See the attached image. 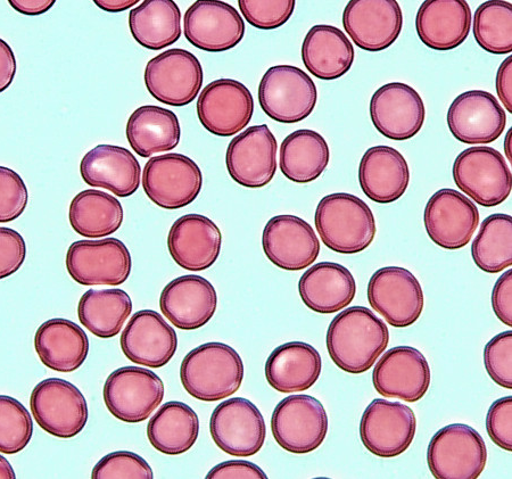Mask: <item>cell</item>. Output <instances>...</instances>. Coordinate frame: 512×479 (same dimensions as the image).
I'll return each instance as SVG.
<instances>
[{
	"instance_id": "obj_1",
	"label": "cell",
	"mask_w": 512,
	"mask_h": 479,
	"mask_svg": "<svg viewBox=\"0 0 512 479\" xmlns=\"http://www.w3.org/2000/svg\"><path fill=\"white\" fill-rule=\"evenodd\" d=\"M390 343V332L375 313L352 307L330 322L327 349L330 359L345 373L360 375L373 368Z\"/></svg>"
},
{
	"instance_id": "obj_2",
	"label": "cell",
	"mask_w": 512,
	"mask_h": 479,
	"mask_svg": "<svg viewBox=\"0 0 512 479\" xmlns=\"http://www.w3.org/2000/svg\"><path fill=\"white\" fill-rule=\"evenodd\" d=\"M180 379L193 398L218 402L241 388L244 363L231 346L219 342L206 343L186 355L181 363Z\"/></svg>"
},
{
	"instance_id": "obj_3",
	"label": "cell",
	"mask_w": 512,
	"mask_h": 479,
	"mask_svg": "<svg viewBox=\"0 0 512 479\" xmlns=\"http://www.w3.org/2000/svg\"><path fill=\"white\" fill-rule=\"evenodd\" d=\"M315 222L322 243L341 254L367 250L376 236L373 211L361 198L351 194L337 193L322 198Z\"/></svg>"
},
{
	"instance_id": "obj_4",
	"label": "cell",
	"mask_w": 512,
	"mask_h": 479,
	"mask_svg": "<svg viewBox=\"0 0 512 479\" xmlns=\"http://www.w3.org/2000/svg\"><path fill=\"white\" fill-rule=\"evenodd\" d=\"M486 461L484 439L468 425L444 427L428 445V468L436 479H476L484 472Z\"/></svg>"
},
{
	"instance_id": "obj_5",
	"label": "cell",
	"mask_w": 512,
	"mask_h": 479,
	"mask_svg": "<svg viewBox=\"0 0 512 479\" xmlns=\"http://www.w3.org/2000/svg\"><path fill=\"white\" fill-rule=\"evenodd\" d=\"M317 102L315 82L296 66H272L264 73L259 103L270 119L280 123L301 122L310 117Z\"/></svg>"
},
{
	"instance_id": "obj_6",
	"label": "cell",
	"mask_w": 512,
	"mask_h": 479,
	"mask_svg": "<svg viewBox=\"0 0 512 479\" xmlns=\"http://www.w3.org/2000/svg\"><path fill=\"white\" fill-rule=\"evenodd\" d=\"M453 179L474 202L492 208L511 194L512 176L502 154L491 147H470L453 164Z\"/></svg>"
},
{
	"instance_id": "obj_7",
	"label": "cell",
	"mask_w": 512,
	"mask_h": 479,
	"mask_svg": "<svg viewBox=\"0 0 512 479\" xmlns=\"http://www.w3.org/2000/svg\"><path fill=\"white\" fill-rule=\"evenodd\" d=\"M30 407L37 424L48 434L69 440L84 431L88 404L77 386L61 378H48L33 388Z\"/></svg>"
},
{
	"instance_id": "obj_8",
	"label": "cell",
	"mask_w": 512,
	"mask_h": 479,
	"mask_svg": "<svg viewBox=\"0 0 512 479\" xmlns=\"http://www.w3.org/2000/svg\"><path fill=\"white\" fill-rule=\"evenodd\" d=\"M164 393L162 379L154 371L123 367L107 377L103 395L112 416L122 423L139 424L159 408Z\"/></svg>"
},
{
	"instance_id": "obj_9",
	"label": "cell",
	"mask_w": 512,
	"mask_h": 479,
	"mask_svg": "<svg viewBox=\"0 0 512 479\" xmlns=\"http://www.w3.org/2000/svg\"><path fill=\"white\" fill-rule=\"evenodd\" d=\"M271 431L280 448L294 454L319 449L328 433L322 403L310 395H291L279 402L271 417Z\"/></svg>"
},
{
	"instance_id": "obj_10",
	"label": "cell",
	"mask_w": 512,
	"mask_h": 479,
	"mask_svg": "<svg viewBox=\"0 0 512 479\" xmlns=\"http://www.w3.org/2000/svg\"><path fill=\"white\" fill-rule=\"evenodd\" d=\"M202 171L188 156L179 153L155 156L145 165L144 191L165 210L183 209L201 194Z\"/></svg>"
},
{
	"instance_id": "obj_11",
	"label": "cell",
	"mask_w": 512,
	"mask_h": 479,
	"mask_svg": "<svg viewBox=\"0 0 512 479\" xmlns=\"http://www.w3.org/2000/svg\"><path fill=\"white\" fill-rule=\"evenodd\" d=\"M131 268L128 247L117 238L74 242L66 254V269L82 286H120Z\"/></svg>"
},
{
	"instance_id": "obj_12",
	"label": "cell",
	"mask_w": 512,
	"mask_h": 479,
	"mask_svg": "<svg viewBox=\"0 0 512 479\" xmlns=\"http://www.w3.org/2000/svg\"><path fill=\"white\" fill-rule=\"evenodd\" d=\"M417 418L414 410L400 402L377 399L363 412L362 444L376 457L392 459L406 452L414 441Z\"/></svg>"
},
{
	"instance_id": "obj_13",
	"label": "cell",
	"mask_w": 512,
	"mask_h": 479,
	"mask_svg": "<svg viewBox=\"0 0 512 479\" xmlns=\"http://www.w3.org/2000/svg\"><path fill=\"white\" fill-rule=\"evenodd\" d=\"M203 68L185 49H169L147 63L145 85L156 101L186 106L195 101L203 86Z\"/></svg>"
},
{
	"instance_id": "obj_14",
	"label": "cell",
	"mask_w": 512,
	"mask_h": 479,
	"mask_svg": "<svg viewBox=\"0 0 512 479\" xmlns=\"http://www.w3.org/2000/svg\"><path fill=\"white\" fill-rule=\"evenodd\" d=\"M368 301L395 328L414 325L425 305L419 280L401 267H385L375 272L368 284Z\"/></svg>"
},
{
	"instance_id": "obj_15",
	"label": "cell",
	"mask_w": 512,
	"mask_h": 479,
	"mask_svg": "<svg viewBox=\"0 0 512 479\" xmlns=\"http://www.w3.org/2000/svg\"><path fill=\"white\" fill-rule=\"evenodd\" d=\"M210 432L220 450L229 456L249 458L263 448L267 427L255 404L244 398H234L214 409Z\"/></svg>"
},
{
	"instance_id": "obj_16",
	"label": "cell",
	"mask_w": 512,
	"mask_h": 479,
	"mask_svg": "<svg viewBox=\"0 0 512 479\" xmlns=\"http://www.w3.org/2000/svg\"><path fill=\"white\" fill-rule=\"evenodd\" d=\"M253 113L254 99L250 90L234 79L213 81L198 97V119L212 135H237L249 125Z\"/></svg>"
},
{
	"instance_id": "obj_17",
	"label": "cell",
	"mask_w": 512,
	"mask_h": 479,
	"mask_svg": "<svg viewBox=\"0 0 512 479\" xmlns=\"http://www.w3.org/2000/svg\"><path fill=\"white\" fill-rule=\"evenodd\" d=\"M474 202L451 188L441 189L428 201L424 214L427 234L444 250L456 251L472 241L480 225Z\"/></svg>"
},
{
	"instance_id": "obj_18",
	"label": "cell",
	"mask_w": 512,
	"mask_h": 479,
	"mask_svg": "<svg viewBox=\"0 0 512 479\" xmlns=\"http://www.w3.org/2000/svg\"><path fill=\"white\" fill-rule=\"evenodd\" d=\"M277 151V139L267 125L247 128L228 146L229 176L246 188L269 185L277 171Z\"/></svg>"
},
{
	"instance_id": "obj_19",
	"label": "cell",
	"mask_w": 512,
	"mask_h": 479,
	"mask_svg": "<svg viewBox=\"0 0 512 479\" xmlns=\"http://www.w3.org/2000/svg\"><path fill=\"white\" fill-rule=\"evenodd\" d=\"M343 26L363 51H385L401 35V6L395 0H352L345 7Z\"/></svg>"
},
{
	"instance_id": "obj_20",
	"label": "cell",
	"mask_w": 512,
	"mask_h": 479,
	"mask_svg": "<svg viewBox=\"0 0 512 479\" xmlns=\"http://www.w3.org/2000/svg\"><path fill=\"white\" fill-rule=\"evenodd\" d=\"M262 246L268 260L287 271L309 268L320 254L316 231L307 221L291 214H283L267 222Z\"/></svg>"
},
{
	"instance_id": "obj_21",
	"label": "cell",
	"mask_w": 512,
	"mask_h": 479,
	"mask_svg": "<svg viewBox=\"0 0 512 479\" xmlns=\"http://www.w3.org/2000/svg\"><path fill=\"white\" fill-rule=\"evenodd\" d=\"M447 120L453 137L468 145L495 142L507 125L498 99L484 90H470L454 99Z\"/></svg>"
},
{
	"instance_id": "obj_22",
	"label": "cell",
	"mask_w": 512,
	"mask_h": 479,
	"mask_svg": "<svg viewBox=\"0 0 512 479\" xmlns=\"http://www.w3.org/2000/svg\"><path fill=\"white\" fill-rule=\"evenodd\" d=\"M373 384L385 398L416 403L431 386V368L419 350L398 346L388 350L377 362Z\"/></svg>"
},
{
	"instance_id": "obj_23",
	"label": "cell",
	"mask_w": 512,
	"mask_h": 479,
	"mask_svg": "<svg viewBox=\"0 0 512 479\" xmlns=\"http://www.w3.org/2000/svg\"><path fill=\"white\" fill-rule=\"evenodd\" d=\"M370 117L383 136L403 142L414 138L423 128L426 109L414 88L392 82L379 88L371 98Z\"/></svg>"
},
{
	"instance_id": "obj_24",
	"label": "cell",
	"mask_w": 512,
	"mask_h": 479,
	"mask_svg": "<svg viewBox=\"0 0 512 479\" xmlns=\"http://www.w3.org/2000/svg\"><path fill=\"white\" fill-rule=\"evenodd\" d=\"M184 32L196 48L220 53L241 43L245 23L234 6L224 2H196L185 13Z\"/></svg>"
},
{
	"instance_id": "obj_25",
	"label": "cell",
	"mask_w": 512,
	"mask_h": 479,
	"mask_svg": "<svg viewBox=\"0 0 512 479\" xmlns=\"http://www.w3.org/2000/svg\"><path fill=\"white\" fill-rule=\"evenodd\" d=\"M123 354L136 365L159 369L168 365L178 348V337L160 313L142 310L135 313L121 335Z\"/></svg>"
},
{
	"instance_id": "obj_26",
	"label": "cell",
	"mask_w": 512,
	"mask_h": 479,
	"mask_svg": "<svg viewBox=\"0 0 512 479\" xmlns=\"http://www.w3.org/2000/svg\"><path fill=\"white\" fill-rule=\"evenodd\" d=\"M160 308L173 326L192 332L213 318L218 308V294L208 279L187 275L164 287Z\"/></svg>"
},
{
	"instance_id": "obj_27",
	"label": "cell",
	"mask_w": 512,
	"mask_h": 479,
	"mask_svg": "<svg viewBox=\"0 0 512 479\" xmlns=\"http://www.w3.org/2000/svg\"><path fill=\"white\" fill-rule=\"evenodd\" d=\"M222 235L214 222L201 214H186L170 229L168 249L173 261L189 271L209 269L219 259Z\"/></svg>"
},
{
	"instance_id": "obj_28",
	"label": "cell",
	"mask_w": 512,
	"mask_h": 479,
	"mask_svg": "<svg viewBox=\"0 0 512 479\" xmlns=\"http://www.w3.org/2000/svg\"><path fill=\"white\" fill-rule=\"evenodd\" d=\"M472 20L465 0H428L417 13L418 37L434 51H452L465 43Z\"/></svg>"
},
{
	"instance_id": "obj_29",
	"label": "cell",
	"mask_w": 512,
	"mask_h": 479,
	"mask_svg": "<svg viewBox=\"0 0 512 479\" xmlns=\"http://www.w3.org/2000/svg\"><path fill=\"white\" fill-rule=\"evenodd\" d=\"M80 173L89 186L107 189L119 197H129L138 191L142 168L127 148L98 145L82 159Z\"/></svg>"
},
{
	"instance_id": "obj_30",
	"label": "cell",
	"mask_w": 512,
	"mask_h": 479,
	"mask_svg": "<svg viewBox=\"0 0 512 479\" xmlns=\"http://www.w3.org/2000/svg\"><path fill=\"white\" fill-rule=\"evenodd\" d=\"M362 192L378 204L394 203L407 192L410 169L406 159L390 146H375L362 156L359 167Z\"/></svg>"
},
{
	"instance_id": "obj_31",
	"label": "cell",
	"mask_w": 512,
	"mask_h": 479,
	"mask_svg": "<svg viewBox=\"0 0 512 479\" xmlns=\"http://www.w3.org/2000/svg\"><path fill=\"white\" fill-rule=\"evenodd\" d=\"M301 299L320 315L348 307L357 294V283L349 269L335 262H320L304 272L299 283Z\"/></svg>"
},
{
	"instance_id": "obj_32",
	"label": "cell",
	"mask_w": 512,
	"mask_h": 479,
	"mask_svg": "<svg viewBox=\"0 0 512 479\" xmlns=\"http://www.w3.org/2000/svg\"><path fill=\"white\" fill-rule=\"evenodd\" d=\"M322 370L319 352L304 342H289L272 351L266 363V378L274 390L284 393L308 391Z\"/></svg>"
},
{
	"instance_id": "obj_33",
	"label": "cell",
	"mask_w": 512,
	"mask_h": 479,
	"mask_svg": "<svg viewBox=\"0 0 512 479\" xmlns=\"http://www.w3.org/2000/svg\"><path fill=\"white\" fill-rule=\"evenodd\" d=\"M35 349L47 368L59 373H73L84 365L88 357L89 340L79 325L56 318L38 328Z\"/></svg>"
},
{
	"instance_id": "obj_34",
	"label": "cell",
	"mask_w": 512,
	"mask_h": 479,
	"mask_svg": "<svg viewBox=\"0 0 512 479\" xmlns=\"http://www.w3.org/2000/svg\"><path fill=\"white\" fill-rule=\"evenodd\" d=\"M354 59L351 41L336 27L320 24L304 38L302 61L313 77L327 81L340 79L351 70Z\"/></svg>"
},
{
	"instance_id": "obj_35",
	"label": "cell",
	"mask_w": 512,
	"mask_h": 479,
	"mask_svg": "<svg viewBox=\"0 0 512 479\" xmlns=\"http://www.w3.org/2000/svg\"><path fill=\"white\" fill-rule=\"evenodd\" d=\"M127 138L140 158L175 150L181 138L178 117L161 106L139 107L128 120Z\"/></svg>"
},
{
	"instance_id": "obj_36",
	"label": "cell",
	"mask_w": 512,
	"mask_h": 479,
	"mask_svg": "<svg viewBox=\"0 0 512 479\" xmlns=\"http://www.w3.org/2000/svg\"><path fill=\"white\" fill-rule=\"evenodd\" d=\"M200 434V419L187 404L164 403L147 426L148 441L155 450L179 456L194 447Z\"/></svg>"
},
{
	"instance_id": "obj_37",
	"label": "cell",
	"mask_w": 512,
	"mask_h": 479,
	"mask_svg": "<svg viewBox=\"0 0 512 479\" xmlns=\"http://www.w3.org/2000/svg\"><path fill=\"white\" fill-rule=\"evenodd\" d=\"M129 28L139 45L160 51L181 37V13L172 0H145L129 13Z\"/></svg>"
},
{
	"instance_id": "obj_38",
	"label": "cell",
	"mask_w": 512,
	"mask_h": 479,
	"mask_svg": "<svg viewBox=\"0 0 512 479\" xmlns=\"http://www.w3.org/2000/svg\"><path fill=\"white\" fill-rule=\"evenodd\" d=\"M329 158L324 137L313 130H297L280 147V170L293 183L309 184L326 170Z\"/></svg>"
},
{
	"instance_id": "obj_39",
	"label": "cell",
	"mask_w": 512,
	"mask_h": 479,
	"mask_svg": "<svg viewBox=\"0 0 512 479\" xmlns=\"http://www.w3.org/2000/svg\"><path fill=\"white\" fill-rule=\"evenodd\" d=\"M132 312V302L122 289H89L81 296L78 317L90 333L103 340L117 336Z\"/></svg>"
},
{
	"instance_id": "obj_40",
	"label": "cell",
	"mask_w": 512,
	"mask_h": 479,
	"mask_svg": "<svg viewBox=\"0 0 512 479\" xmlns=\"http://www.w3.org/2000/svg\"><path fill=\"white\" fill-rule=\"evenodd\" d=\"M123 217L118 198L96 189L79 193L70 205L71 227L82 237L110 236L120 229Z\"/></svg>"
},
{
	"instance_id": "obj_41",
	"label": "cell",
	"mask_w": 512,
	"mask_h": 479,
	"mask_svg": "<svg viewBox=\"0 0 512 479\" xmlns=\"http://www.w3.org/2000/svg\"><path fill=\"white\" fill-rule=\"evenodd\" d=\"M472 255L478 268L487 274L512 266V218L509 214H492L474 239Z\"/></svg>"
},
{
	"instance_id": "obj_42",
	"label": "cell",
	"mask_w": 512,
	"mask_h": 479,
	"mask_svg": "<svg viewBox=\"0 0 512 479\" xmlns=\"http://www.w3.org/2000/svg\"><path fill=\"white\" fill-rule=\"evenodd\" d=\"M474 37L484 51L494 55L512 52V5L500 0L486 2L474 15Z\"/></svg>"
},
{
	"instance_id": "obj_43",
	"label": "cell",
	"mask_w": 512,
	"mask_h": 479,
	"mask_svg": "<svg viewBox=\"0 0 512 479\" xmlns=\"http://www.w3.org/2000/svg\"><path fill=\"white\" fill-rule=\"evenodd\" d=\"M33 421L23 404L11 396L0 395V453L15 454L28 447Z\"/></svg>"
},
{
	"instance_id": "obj_44",
	"label": "cell",
	"mask_w": 512,
	"mask_h": 479,
	"mask_svg": "<svg viewBox=\"0 0 512 479\" xmlns=\"http://www.w3.org/2000/svg\"><path fill=\"white\" fill-rule=\"evenodd\" d=\"M294 0H239V10L256 29L275 30L283 27L295 10Z\"/></svg>"
},
{
	"instance_id": "obj_45",
	"label": "cell",
	"mask_w": 512,
	"mask_h": 479,
	"mask_svg": "<svg viewBox=\"0 0 512 479\" xmlns=\"http://www.w3.org/2000/svg\"><path fill=\"white\" fill-rule=\"evenodd\" d=\"M93 479L110 478H154L153 470L146 460L129 451L107 454L93 469Z\"/></svg>"
},
{
	"instance_id": "obj_46",
	"label": "cell",
	"mask_w": 512,
	"mask_h": 479,
	"mask_svg": "<svg viewBox=\"0 0 512 479\" xmlns=\"http://www.w3.org/2000/svg\"><path fill=\"white\" fill-rule=\"evenodd\" d=\"M29 202L28 187L18 172L0 167V224L19 219Z\"/></svg>"
},
{
	"instance_id": "obj_47",
	"label": "cell",
	"mask_w": 512,
	"mask_h": 479,
	"mask_svg": "<svg viewBox=\"0 0 512 479\" xmlns=\"http://www.w3.org/2000/svg\"><path fill=\"white\" fill-rule=\"evenodd\" d=\"M512 332H505L492 338L484 350V365L487 374L499 386L512 388Z\"/></svg>"
},
{
	"instance_id": "obj_48",
	"label": "cell",
	"mask_w": 512,
	"mask_h": 479,
	"mask_svg": "<svg viewBox=\"0 0 512 479\" xmlns=\"http://www.w3.org/2000/svg\"><path fill=\"white\" fill-rule=\"evenodd\" d=\"M512 398L495 401L486 417V431L499 448L512 451Z\"/></svg>"
},
{
	"instance_id": "obj_49",
	"label": "cell",
	"mask_w": 512,
	"mask_h": 479,
	"mask_svg": "<svg viewBox=\"0 0 512 479\" xmlns=\"http://www.w3.org/2000/svg\"><path fill=\"white\" fill-rule=\"evenodd\" d=\"M27 259V244L23 237L11 228L0 227V279L18 272Z\"/></svg>"
},
{
	"instance_id": "obj_50",
	"label": "cell",
	"mask_w": 512,
	"mask_h": 479,
	"mask_svg": "<svg viewBox=\"0 0 512 479\" xmlns=\"http://www.w3.org/2000/svg\"><path fill=\"white\" fill-rule=\"evenodd\" d=\"M512 270L503 274L492 292V308L503 324L512 327Z\"/></svg>"
},
{
	"instance_id": "obj_51",
	"label": "cell",
	"mask_w": 512,
	"mask_h": 479,
	"mask_svg": "<svg viewBox=\"0 0 512 479\" xmlns=\"http://www.w3.org/2000/svg\"><path fill=\"white\" fill-rule=\"evenodd\" d=\"M208 479H267L268 476L263 470L245 460H231L222 462V464L214 467L211 472L206 475Z\"/></svg>"
},
{
	"instance_id": "obj_52",
	"label": "cell",
	"mask_w": 512,
	"mask_h": 479,
	"mask_svg": "<svg viewBox=\"0 0 512 479\" xmlns=\"http://www.w3.org/2000/svg\"><path fill=\"white\" fill-rule=\"evenodd\" d=\"M16 71H18V63H16L13 49L5 40L0 39V94L13 84Z\"/></svg>"
},
{
	"instance_id": "obj_53",
	"label": "cell",
	"mask_w": 512,
	"mask_h": 479,
	"mask_svg": "<svg viewBox=\"0 0 512 479\" xmlns=\"http://www.w3.org/2000/svg\"><path fill=\"white\" fill-rule=\"evenodd\" d=\"M497 92L508 112L512 113V56L500 65L497 74Z\"/></svg>"
},
{
	"instance_id": "obj_54",
	"label": "cell",
	"mask_w": 512,
	"mask_h": 479,
	"mask_svg": "<svg viewBox=\"0 0 512 479\" xmlns=\"http://www.w3.org/2000/svg\"><path fill=\"white\" fill-rule=\"evenodd\" d=\"M55 0H10L15 11L23 15H40L48 12L54 6Z\"/></svg>"
},
{
	"instance_id": "obj_55",
	"label": "cell",
	"mask_w": 512,
	"mask_h": 479,
	"mask_svg": "<svg viewBox=\"0 0 512 479\" xmlns=\"http://www.w3.org/2000/svg\"><path fill=\"white\" fill-rule=\"evenodd\" d=\"M138 0H96L95 4L101 10L109 13H121L135 6Z\"/></svg>"
},
{
	"instance_id": "obj_56",
	"label": "cell",
	"mask_w": 512,
	"mask_h": 479,
	"mask_svg": "<svg viewBox=\"0 0 512 479\" xmlns=\"http://www.w3.org/2000/svg\"><path fill=\"white\" fill-rule=\"evenodd\" d=\"M0 478L15 479V473L10 461L0 456Z\"/></svg>"
},
{
	"instance_id": "obj_57",
	"label": "cell",
	"mask_w": 512,
	"mask_h": 479,
	"mask_svg": "<svg viewBox=\"0 0 512 479\" xmlns=\"http://www.w3.org/2000/svg\"><path fill=\"white\" fill-rule=\"evenodd\" d=\"M511 134H512V130L510 129L508 132V135L506 137V140H505V152L507 154V159L510 161V163H511Z\"/></svg>"
}]
</instances>
